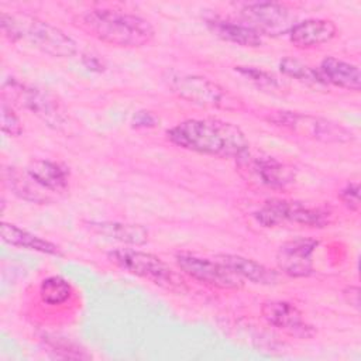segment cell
<instances>
[{"label": "cell", "instance_id": "obj_1", "mask_svg": "<svg viewBox=\"0 0 361 361\" xmlns=\"http://www.w3.org/2000/svg\"><path fill=\"white\" fill-rule=\"evenodd\" d=\"M168 140L183 149L217 158L237 159L250 149L244 131L220 118H188L166 131Z\"/></svg>", "mask_w": 361, "mask_h": 361}, {"label": "cell", "instance_id": "obj_2", "mask_svg": "<svg viewBox=\"0 0 361 361\" xmlns=\"http://www.w3.org/2000/svg\"><path fill=\"white\" fill-rule=\"evenodd\" d=\"M87 35L118 48H142L155 38L154 25L140 14L114 7H93L73 17Z\"/></svg>", "mask_w": 361, "mask_h": 361}, {"label": "cell", "instance_id": "obj_3", "mask_svg": "<svg viewBox=\"0 0 361 361\" xmlns=\"http://www.w3.org/2000/svg\"><path fill=\"white\" fill-rule=\"evenodd\" d=\"M3 35L11 42L25 41L41 52L55 58H69L78 51V44L61 28L28 14H8L1 11Z\"/></svg>", "mask_w": 361, "mask_h": 361}, {"label": "cell", "instance_id": "obj_4", "mask_svg": "<svg viewBox=\"0 0 361 361\" xmlns=\"http://www.w3.org/2000/svg\"><path fill=\"white\" fill-rule=\"evenodd\" d=\"M164 80L175 96L195 106L226 111H240L245 109L244 102L238 96L209 78L168 71Z\"/></svg>", "mask_w": 361, "mask_h": 361}, {"label": "cell", "instance_id": "obj_5", "mask_svg": "<svg viewBox=\"0 0 361 361\" xmlns=\"http://www.w3.org/2000/svg\"><path fill=\"white\" fill-rule=\"evenodd\" d=\"M107 258L120 269L147 279L166 290L180 293L188 289L183 278L178 275L164 259L151 252L123 247L110 251Z\"/></svg>", "mask_w": 361, "mask_h": 361}, {"label": "cell", "instance_id": "obj_6", "mask_svg": "<svg viewBox=\"0 0 361 361\" xmlns=\"http://www.w3.org/2000/svg\"><path fill=\"white\" fill-rule=\"evenodd\" d=\"M267 120L285 131L313 141L347 144L354 140V134L343 124L310 113L278 110L269 113Z\"/></svg>", "mask_w": 361, "mask_h": 361}, {"label": "cell", "instance_id": "obj_7", "mask_svg": "<svg viewBox=\"0 0 361 361\" xmlns=\"http://www.w3.org/2000/svg\"><path fill=\"white\" fill-rule=\"evenodd\" d=\"M255 220L268 228L295 224L309 228H323L331 224L333 214L322 206H310L298 200L268 199L254 213Z\"/></svg>", "mask_w": 361, "mask_h": 361}, {"label": "cell", "instance_id": "obj_8", "mask_svg": "<svg viewBox=\"0 0 361 361\" xmlns=\"http://www.w3.org/2000/svg\"><path fill=\"white\" fill-rule=\"evenodd\" d=\"M3 97H8L10 102L16 100L20 106L42 120L48 127L55 130L65 127L69 120L66 110L55 94L48 90L21 83L16 79L4 82Z\"/></svg>", "mask_w": 361, "mask_h": 361}, {"label": "cell", "instance_id": "obj_9", "mask_svg": "<svg viewBox=\"0 0 361 361\" xmlns=\"http://www.w3.org/2000/svg\"><path fill=\"white\" fill-rule=\"evenodd\" d=\"M235 162L240 175L257 186L281 190L295 179V172L289 165L264 152H251L248 149Z\"/></svg>", "mask_w": 361, "mask_h": 361}, {"label": "cell", "instance_id": "obj_10", "mask_svg": "<svg viewBox=\"0 0 361 361\" xmlns=\"http://www.w3.org/2000/svg\"><path fill=\"white\" fill-rule=\"evenodd\" d=\"M244 24L255 30L261 37H279L289 34L296 24L292 10L278 1H247L238 4Z\"/></svg>", "mask_w": 361, "mask_h": 361}, {"label": "cell", "instance_id": "obj_11", "mask_svg": "<svg viewBox=\"0 0 361 361\" xmlns=\"http://www.w3.org/2000/svg\"><path fill=\"white\" fill-rule=\"evenodd\" d=\"M178 268L193 281L221 289V290H238L243 288L244 281L233 274L219 261L202 258L189 252H178L175 255Z\"/></svg>", "mask_w": 361, "mask_h": 361}, {"label": "cell", "instance_id": "obj_12", "mask_svg": "<svg viewBox=\"0 0 361 361\" xmlns=\"http://www.w3.org/2000/svg\"><path fill=\"white\" fill-rule=\"evenodd\" d=\"M262 319L276 330L295 338H312L316 334L313 324L307 323L303 313L290 302L267 300L261 305Z\"/></svg>", "mask_w": 361, "mask_h": 361}, {"label": "cell", "instance_id": "obj_13", "mask_svg": "<svg viewBox=\"0 0 361 361\" xmlns=\"http://www.w3.org/2000/svg\"><path fill=\"white\" fill-rule=\"evenodd\" d=\"M319 240L296 237L285 241L276 251V265L281 272L290 278H307L314 272L313 254Z\"/></svg>", "mask_w": 361, "mask_h": 361}, {"label": "cell", "instance_id": "obj_14", "mask_svg": "<svg viewBox=\"0 0 361 361\" xmlns=\"http://www.w3.org/2000/svg\"><path fill=\"white\" fill-rule=\"evenodd\" d=\"M338 34L337 25L327 18H307L289 31V41L298 49H313L329 44Z\"/></svg>", "mask_w": 361, "mask_h": 361}, {"label": "cell", "instance_id": "obj_15", "mask_svg": "<svg viewBox=\"0 0 361 361\" xmlns=\"http://www.w3.org/2000/svg\"><path fill=\"white\" fill-rule=\"evenodd\" d=\"M25 172L45 192H63L69 186V171L65 165L49 159H34Z\"/></svg>", "mask_w": 361, "mask_h": 361}, {"label": "cell", "instance_id": "obj_16", "mask_svg": "<svg viewBox=\"0 0 361 361\" xmlns=\"http://www.w3.org/2000/svg\"><path fill=\"white\" fill-rule=\"evenodd\" d=\"M217 261L228 268L233 274L240 276L243 281L247 279L252 283L259 285H274L278 281V275L275 271L269 269L261 262H257L255 259L243 255L220 254L217 255Z\"/></svg>", "mask_w": 361, "mask_h": 361}, {"label": "cell", "instance_id": "obj_17", "mask_svg": "<svg viewBox=\"0 0 361 361\" xmlns=\"http://www.w3.org/2000/svg\"><path fill=\"white\" fill-rule=\"evenodd\" d=\"M207 28L220 39L240 45L255 48L262 44V37L244 23H237L223 17H212L206 20Z\"/></svg>", "mask_w": 361, "mask_h": 361}, {"label": "cell", "instance_id": "obj_18", "mask_svg": "<svg viewBox=\"0 0 361 361\" xmlns=\"http://www.w3.org/2000/svg\"><path fill=\"white\" fill-rule=\"evenodd\" d=\"M319 72L323 76L326 85H333L336 87L351 92H360L361 89L360 68L354 63L334 56H327L320 62Z\"/></svg>", "mask_w": 361, "mask_h": 361}, {"label": "cell", "instance_id": "obj_19", "mask_svg": "<svg viewBox=\"0 0 361 361\" xmlns=\"http://www.w3.org/2000/svg\"><path fill=\"white\" fill-rule=\"evenodd\" d=\"M0 234H1V240L13 247L25 248V250L37 251L47 255H56V257L62 255V251L56 244L37 234H32L28 230H24L13 223L3 221L0 226Z\"/></svg>", "mask_w": 361, "mask_h": 361}, {"label": "cell", "instance_id": "obj_20", "mask_svg": "<svg viewBox=\"0 0 361 361\" xmlns=\"http://www.w3.org/2000/svg\"><path fill=\"white\" fill-rule=\"evenodd\" d=\"M85 226L94 234L103 235L126 244L142 245L148 241V230L138 224H128L120 221H86Z\"/></svg>", "mask_w": 361, "mask_h": 361}, {"label": "cell", "instance_id": "obj_21", "mask_svg": "<svg viewBox=\"0 0 361 361\" xmlns=\"http://www.w3.org/2000/svg\"><path fill=\"white\" fill-rule=\"evenodd\" d=\"M37 295L41 305L47 306L48 309L61 310L73 303L76 290L68 279L59 275H51L39 282Z\"/></svg>", "mask_w": 361, "mask_h": 361}, {"label": "cell", "instance_id": "obj_22", "mask_svg": "<svg viewBox=\"0 0 361 361\" xmlns=\"http://www.w3.org/2000/svg\"><path fill=\"white\" fill-rule=\"evenodd\" d=\"M4 180L8 183L10 189L18 197L34 202V203H45L49 199L48 192L39 188L27 172H20L16 168H10L4 171Z\"/></svg>", "mask_w": 361, "mask_h": 361}, {"label": "cell", "instance_id": "obj_23", "mask_svg": "<svg viewBox=\"0 0 361 361\" xmlns=\"http://www.w3.org/2000/svg\"><path fill=\"white\" fill-rule=\"evenodd\" d=\"M279 71L282 72V75L296 79L306 85H314V86L326 85L319 69L312 68L310 65H307L296 58H292V56H285L281 59Z\"/></svg>", "mask_w": 361, "mask_h": 361}, {"label": "cell", "instance_id": "obj_24", "mask_svg": "<svg viewBox=\"0 0 361 361\" xmlns=\"http://www.w3.org/2000/svg\"><path fill=\"white\" fill-rule=\"evenodd\" d=\"M235 72H238L243 78H245L247 80H250L251 83H254L255 86L261 87V89H279L281 87V82L278 80V78L275 75H272L268 71H264L261 68H255V66H235Z\"/></svg>", "mask_w": 361, "mask_h": 361}, {"label": "cell", "instance_id": "obj_25", "mask_svg": "<svg viewBox=\"0 0 361 361\" xmlns=\"http://www.w3.org/2000/svg\"><path fill=\"white\" fill-rule=\"evenodd\" d=\"M0 117H1V131L8 137H18L23 134V123L13 109V104L7 99H1L0 103Z\"/></svg>", "mask_w": 361, "mask_h": 361}, {"label": "cell", "instance_id": "obj_26", "mask_svg": "<svg viewBox=\"0 0 361 361\" xmlns=\"http://www.w3.org/2000/svg\"><path fill=\"white\" fill-rule=\"evenodd\" d=\"M341 203L354 213L360 212V185L358 182H348L338 193Z\"/></svg>", "mask_w": 361, "mask_h": 361}, {"label": "cell", "instance_id": "obj_27", "mask_svg": "<svg viewBox=\"0 0 361 361\" xmlns=\"http://www.w3.org/2000/svg\"><path fill=\"white\" fill-rule=\"evenodd\" d=\"M345 302L355 310H360V288L357 285H350L343 290Z\"/></svg>", "mask_w": 361, "mask_h": 361}]
</instances>
